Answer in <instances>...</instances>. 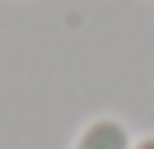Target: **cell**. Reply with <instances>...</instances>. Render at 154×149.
Segmentation results:
<instances>
[{
	"mask_svg": "<svg viewBox=\"0 0 154 149\" xmlns=\"http://www.w3.org/2000/svg\"><path fill=\"white\" fill-rule=\"evenodd\" d=\"M131 149H154V135H135V144Z\"/></svg>",
	"mask_w": 154,
	"mask_h": 149,
	"instance_id": "obj_2",
	"label": "cell"
},
{
	"mask_svg": "<svg viewBox=\"0 0 154 149\" xmlns=\"http://www.w3.org/2000/svg\"><path fill=\"white\" fill-rule=\"evenodd\" d=\"M131 144H135L131 126H126L122 117H112V112L89 117L84 126L75 130V140H70V149H131Z\"/></svg>",
	"mask_w": 154,
	"mask_h": 149,
	"instance_id": "obj_1",
	"label": "cell"
}]
</instances>
